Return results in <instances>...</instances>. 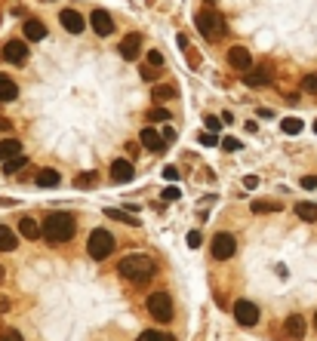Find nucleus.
Listing matches in <instances>:
<instances>
[{"mask_svg":"<svg viewBox=\"0 0 317 341\" xmlns=\"http://www.w3.org/2000/svg\"><path fill=\"white\" fill-rule=\"evenodd\" d=\"M3 311H9V301H6V298H0V314H3Z\"/></svg>","mask_w":317,"mask_h":341,"instance_id":"de8ad7c7","label":"nucleus"},{"mask_svg":"<svg viewBox=\"0 0 317 341\" xmlns=\"http://www.w3.org/2000/svg\"><path fill=\"white\" fill-rule=\"evenodd\" d=\"M305 317H299V314H293V317H287V323H284V332H287V338H293V341H299V338H305Z\"/></svg>","mask_w":317,"mask_h":341,"instance_id":"4468645a","label":"nucleus"},{"mask_svg":"<svg viewBox=\"0 0 317 341\" xmlns=\"http://www.w3.org/2000/svg\"><path fill=\"white\" fill-rule=\"evenodd\" d=\"M19 246V237H15V230L0 225V252H12V249Z\"/></svg>","mask_w":317,"mask_h":341,"instance_id":"412c9836","label":"nucleus"},{"mask_svg":"<svg viewBox=\"0 0 317 341\" xmlns=\"http://www.w3.org/2000/svg\"><path fill=\"white\" fill-rule=\"evenodd\" d=\"M19 99V86L15 80H9L6 74H0V102H15Z\"/></svg>","mask_w":317,"mask_h":341,"instance_id":"6ab92c4d","label":"nucleus"},{"mask_svg":"<svg viewBox=\"0 0 317 341\" xmlns=\"http://www.w3.org/2000/svg\"><path fill=\"white\" fill-rule=\"evenodd\" d=\"M203 123H206V129L213 132V135H219V129H222V123H219V117H213V114H209V117H206Z\"/></svg>","mask_w":317,"mask_h":341,"instance_id":"f704fd0d","label":"nucleus"},{"mask_svg":"<svg viewBox=\"0 0 317 341\" xmlns=\"http://www.w3.org/2000/svg\"><path fill=\"white\" fill-rule=\"evenodd\" d=\"M148 314L157 320V323H169L172 320V301L166 292H151L148 295Z\"/></svg>","mask_w":317,"mask_h":341,"instance_id":"39448f33","label":"nucleus"},{"mask_svg":"<svg viewBox=\"0 0 317 341\" xmlns=\"http://www.w3.org/2000/svg\"><path fill=\"white\" fill-rule=\"evenodd\" d=\"M200 145H219V135H213V132H200Z\"/></svg>","mask_w":317,"mask_h":341,"instance_id":"4c0bfd02","label":"nucleus"},{"mask_svg":"<svg viewBox=\"0 0 317 341\" xmlns=\"http://www.w3.org/2000/svg\"><path fill=\"white\" fill-rule=\"evenodd\" d=\"M243 83H246V86H253V89L268 86V83H271V74L265 71V65H262V68H250V71L243 74Z\"/></svg>","mask_w":317,"mask_h":341,"instance_id":"2eb2a0df","label":"nucleus"},{"mask_svg":"<svg viewBox=\"0 0 317 341\" xmlns=\"http://www.w3.org/2000/svg\"><path fill=\"white\" fill-rule=\"evenodd\" d=\"M243 185L250 188V191H253V188H259V175H246V178H243Z\"/></svg>","mask_w":317,"mask_h":341,"instance_id":"c03bdc74","label":"nucleus"},{"mask_svg":"<svg viewBox=\"0 0 317 341\" xmlns=\"http://www.w3.org/2000/svg\"><path fill=\"white\" fill-rule=\"evenodd\" d=\"M3 59L12 65H22L28 59V40H6L3 46Z\"/></svg>","mask_w":317,"mask_h":341,"instance_id":"9b49d317","label":"nucleus"},{"mask_svg":"<svg viewBox=\"0 0 317 341\" xmlns=\"http://www.w3.org/2000/svg\"><path fill=\"white\" fill-rule=\"evenodd\" d=\"M209 249H213V258H216V261H228V258L237 252V240H234L231 234H216Z\"/></svg>","mask_w":317,"mask_h":341,"instance_id":"423d86ee","label":"nucleus"},{"mask_svg":"<svg viewBox=\"0 0 317 341\" xmlns=\"http://www.w3.org/2000/svg\"><path fill=\"white\" fill-rule=\"evenodd\" d=\"M314 132H317V120H314Z\"/></svg>","mask_w":317,"mask_h":341,"instance_id":"603ef678","label":"nucleus"},{"mask_svg":"<svg viewBox=\"0 0 317 341\" xmlns=\"http://www.w3.org/2000/svg\"><path fill=\"white\" fill-rule=\"evenodd\" d=\"M163 178H166V182H179V169H175V166H163Z\"/></svg>","mask_w":317,"mask_h":341,"instance_id":"ea45409f","label":"nucleus"},{"mask_svg":"<svg viewBox=\"0 0 317 341\" xmlns=\"http://www.w3.org/2000/svg\"><path fill=\"white\" fill-rule=\"evenodd\" d=\"M154 99L157 102H169V99H175V86H154Z\"/></svg>","mask_w":317,"mask_h":341,"instance_id":"c85d7f7f","label":"nucleus"},{"mask_svg":"<svg viewBox=\"0 0 317 341\" xmlns=\"http://www.w3.org/2000/svg\"><path fill=\"white\" fill-rule=\"evenodd\" d=\"M259 117H265V120H268V117H274V111H271V108H259Z\"/></svg>","mask_w":317,"mask_h":341,"instance_id":"49530a36","label":"nucleus"},{"mask_svg":"<svg viewBox=\"0 0 317 341\" xmlns=\"http://www.w3.org/2000/svg\"><path fill=\"white\" fill-rule=\"evenodd\" d=\"M222 151H228V154H234V151H240V141H237L234 135H225V138H222Z\"/></svg>","mask_w":317,"mask_h":341,"instance_id":"2f4dec72","label":"nucleus"},{"mask_svg":"<svg viewBox=\"0 0 317 341\" xmlns=\"http://www.w3.org/2000/svg\"><path fill=\"white\" fill-rule=\"evenodd\" d=\"M277 209V203H265V200H253V212L256 215H262V212H274Z\"/></svg>","mask_w":317,"mask_h":341,"instance_id":"473e14b6","label":"nucleus"},{"mask_svg":"<svg viewBox=\"0 0 317 341\" xmlns=\"http://www.w3.org/2000/svg\"><path fill=\"white\" fill-rule=\"evenodd\" d=\"M3 277H6V271H3V267H0V283H3Z\"/></svg>","mask_w":317,"mask_h":341,"instance_id":"8fccbe9b","label":"nucleus"},{"mask_svg":"<svg viewBox=\"0 0 317 341\" xmlns=\"http://www.w3.org/2000/svg\"><path fill=\"white\" fill-rule=\"evenodd\" d=\"M28 166V157H9V160H3V172L6 175H15V172H19V169H25Z\"/></svg>","mask_w":317,"mask_h":341,"instance_id":"393cba45","label":"nucleus"},{"mask_svg":"<svg viewBox=\"0 0 317 341\" xmlns=\"http://www.w3.org/2000/svg\"><path fill=\"white\" fill-rule=\"evenodd\" d=\"M9 126H12V123H9L6 117H0V129H9Z\"/></svg>","mask_w":317,"mask_h":341,"instance_id":"09e8293b","label":"nucleus"},{"mask_svg":"<svg viewBox=\"0 0 317 341\" xmlns=\"http://www.w3.org/2000/svg\"><path fill=\"white\" fill-rule=\"evenodd\" d=\"M148 65L151 68H160L163 65V52L160 49H148Z\"/></svg>","mask_w":317,"mask_h":341,"instance_id":"72a5a7b5","label":"nucleus"},{"mask_svg":"<svg viewBox=\"0 0 317 341\" xmlns=\"http://www.w3.org/2000/svg\"><path fill=\"white\" fill-rule=\"evenodd\" d=\"M22 31H25V40H28V43L43 40V37H46V25H43L40 19H28V22L22 25Z\"/></svg>","mask_w":317,"mask_h":341,"instance_id":"dca6fc26","label":"nucleus"},{"mask_svg":"<svg viewBox=\"0 0 317 341\" xmlns=\"http://www.w3.org/2000/svg\"><path fill=\"white\" fill-rule=\"evenodd\" d=\"M160 138H163V145H166V141H175V129H172V126H166V129L160 132Z\"/></svg>","mask_w":317,"mask_h":341,"instance_id":"37998d69","label":"nucleus"},{"mask_svg":"<svg viewBox=\"0 0 317 341\" xmlns=\"http://www.w3.org/2000/svg\"><path fill=\"white\" fill-rule=\"evenodd\" d=\"M111 178H114L117 185H130L133 178H136L133 163H130V160H114V163H111Z\"/></svg>","mask_w":317,"mask_h":341,"instance_id":"f8f14e48","label":"nucleus"},{"mask_svg":"<svg viewBox=\"0 0 317 341\" xmlns=\"http://www.w3.org/2000/svg\"><path fill=\"white\" fill-rule=\"evenodd\" d=\"M136 341H175L172 335H166V332H157V329H148V332H142Z\"/></svg>","mask_w":317,"mask_h":341,"instance_id":"cd10ccee","label":"nucleus"},{"mask_svg":"<svg viewBox=\"0 0 317 341\" xmlns=\"http://www.w3.org/2000/svg\"><path fill=\"white\" fill-rule=\"evenodd\" d=\"M34 182H37L40 188H56V185L62 182V175H59L56 169H40V172H37V178H34Z\"/></svg>","mask_w":317,"mask_h":341,"instance_id":"4be33fe9","label":"nucleus"},{"mask_svg":"<svg viewBox=\"0 0 317 341\" xmlns=\"http://www.w3.org/2000/svg\"><path fill=\"white\" fill-rule=\"evenodd\" d=\"M194 25H197V31H200V37L206 40V43H216V40H222L225 34H228V25H225V19L213 9V6H203L197 15H194Z\"/></svg>","mask_w":317,"mask_h":341,"instance_id":"7ed1b4c3","label":"nucleus"},{"mask_svg":"<svg viewBox=\"0 0 317 341\" xmlns=\"http://www.w3.org/2000/svg\"><path fill=\"white\" fill-rule=\"evenodd\" d=\"M117 49H120V56L127 59V62H136V59H139V52H142V34H136V31L127 34V37L120 40Z\"/></svg>","mask_w":317,"mask_h":341,"instance_id":"9d476101","label":"nucleus"},{"mask_svg":"<svg viewBox=\"0 0 317 341\" xmlns=\"http://www.w3.org/2000/svg\"><path fill=\"white\" fill-rule=\"evenodd\" d=\"M148 120H154V123H169V111H166V108H151V111H148Z\"/></svg>","mask_w":317,"mask_h":341,"instance_id":"7c9ffc66","label":"nucleus"},{"mask_svg":"<svg viewBox=\"0 0 317 341\" xmlns=\"http://www.w3.org/2000/svg\"><path fill=\"white\" fill-rule=\"evenodd\" d=\"M127 154H130V157H136V154H139V145H136V141H130V145H127Z\"/></svg>","mask_w":317,"mask_h":341,"instance_id":"a18cd8bd","label":"nucleus"},{"mask_svg":"<svg viewBox=\"0 0 317 341\" xmlns=\"http://www.w3.org/2000/svg\"><path fill=\"white\" fill-rule=\"evenodd\" d=\"M139 141L151 151V154H157V151H163V138H160V132H154L151 126H145L142 129V135H139Z\"/></svg>","mask_w":317,"mask_h":341,"instance_id":"f3484780","label":"nucleus"},{"mask_svg":"<svg viewBox=\"0 0 317 341\" xmlns=\"http://www.w3.org/2000/svg\"><path fill=\"white\" fill-rule=\"evenodd\" d=\"M314 329H317V314H314Z\"/></svg>","mask_w":317,"mask_h":341,"instance_id":"3c124183","label":"nucleus"},{"mask_svg":"<svg viewBox=\"0 0 317 341\" xmlns=\"http://www.w3.org/2000/svg\"><path fill=\"white\" fill-rule=\"evenodd\" d=\"M296 215H299L302 222H317V203H308V200L296 203Z\"/></svg>","mask_w":317,"mask_h":341,"instance_id":"5701e85b","label":"nucleus"},{"mask_svg":"<svg viewBox=\"0 0 317 341\" xmlns=\"http://www.w3.org/2000/svg\"><path fill=\"white\" fill-rule=\"evenodd\" d=\"M179 197H182V194H179V188H166V191H163V200H166V203H175Z\"/></svg>","mask_w":317,"mask_h":341,"instance_id":"58836bf2","label":"nucleus"},{"mask_svg":"<svg viewBox=\"0 0 317 341\" xmlns=\"http://www.w3.org/2000/svg\"><path fill=\"white\" fill-rule=\"evenodd\" d=\"M228 65H231L234 71H240V74H246V71H250L253 68V56H250V49H246V46H231V49H228Z\"/></svg>","mask_w":317,"mask_h":341,"instance_id":"6e6552de","label":"nucleus"},{"mask_svg":"<svg viewBox=\"0 0 317 341\" xmlns=\"http://www.w3.org/2000/svg\"><path fill=\"white\" fill-rule=\"evenodd\" d=\"M302 93L317 96V74H305V77H302Z\"/></svg>","mask_w":317,"mask_h":341,"instance_id":"c756f323","label":"nucleus"},{"mask_svg":"<svg viewBox=\"0 0 317 341\" xmlns=\"http://www.w3.org/2000/svg\"><path fill=\"white\" fill-rule=\"evenodd\" d=\"M96 172H80L77 178H74V188H80V191H86V188H96Z\"/></svg>","mask_w":317,"mask_h":341,"instance_id":"bb28decb","label":"nucleus"},{"mask_svg":"<svg viewBox=\"0 0 317 341\" xmlns=\"http://www.w3.org/2000/svg\"><path fill=\"white\" fill-rule=\"evenodd\" d=\"M74 219L68 212H52V215H46L43 219V225H40V237L46 240V243H52V246H59V243H68L74 237Z\"/></svg>","mask_w":317,"mask_h":341,"instance_id":"f03ea898","label":"nucleus"},{"mask_svg":"<svg viewBox=\"0 0 317 341\" xmlns=\"http://www.w3.org/2000/svg\"><path fill=\"white\" fill-rule=\"evenodd\" d=\"M0 341H25V338L15 332V329H3V332H0Z\"/></svg>","mask_w":317,"mask_h":341,"instance_id":"e433bc0d","label":"nucleus"},{"mask_svg":"<svg viewBox=\"0 0 317 341\" xmlns=\"http://www.w3.org/2000/svg\"><path fill=\"white\" fill-rule=\"evenodd\" d=\"M157 74H160V71L151 68V65H145V68H142V80H148V83H154V80H157Z\"/></svg>","mask_w":317,"mask_h":341,"instance_id":"c9c22d12","label":"nucleus"},{"mask_svg":"<svg viewBox=\"0 0 317 341\" xmlns=\"http://www.w3.org/2000/svg\"><path fill=\"white\" fill-rule=\"evenodd\" d=\"M302 188H305V191H314V188H317V175H305V178H302Z\"/></svg>","mask_w":317,"mask_h":341,"instance_id":"a19ab883","label":"nucleus"},{"mask_svg":"<svg viewBox=\"0 0 317 341\" xmlns=\"http://www.w3.org/2000/svg\"><path fill=\"white\" fill-rule=\"evenodd\" d=\"M90 25H93V31L99 37H111L114 34V19H111V12H105V9H93Z\"/></svg>","mask_w":317,"mask_h":341,"instance_id":"1a4fd4ad","label":"nucleus"},{"mask_svg":"<svg viewBox=\"0 0 317 341\" xmlns=\"http://www.w3.org/2000/svg\"><path fill=\"white\" fill-rule=\"evenodd\" d=\"M200 240H203V237H200V230H191V234H188V246H191V249L200 246Z\"/></svg>","mask_w":317,"mask_h":341,"instance_id":"79ce46f5","label":"nucleus"},{"mask_svg":"<svg viewBox=\"0 0 317 341\" xmlns=\"http://www.w3.org/2000/svg\"><path fill=\"white\" fill-rule=\"evenodd\" d=\"M105 215H108V219H114V222H123V225H130V227H139L142 222L136 219V215H130V212H120V209H105Z\"/></svg>","mask_w":317,"mask_h":341,"instance_id":"b1692460","label":"nucleus"},{"mask_svg":"<svg viewBox=\"0 0 317 341\" xmlns=\"http://www.w3.org/2000/svg\"><path fill=\"white\" fill-rule=\"evenodd\" d=\"M234 320L240 323V326H246V329H250V326H256V323H259V308H256L253 301L240 298V301L234 304Z\"/></svg>","mask_w":317,"mask_h":341,"instance_id":"0eeeda50","label":"nucleus"},{"mask_svg":"<svg viewBox=\"0 0 317 341\" xmlns=\"http://www.w3.org/2000/svg\"><path fill=\"white\" fill-rule=\"evenodd\" d=\"M19 154H22V141L19 138H3L0 141V163L9 160V157H19Z\"/></svg>","mask_w":317,"mask_h":341,"instance_id":"aec40b11","label":"nucleus"},{"mask_svg":"<svg viewBox=\"0 0 317 341\" xmlns=\"http://www.w3.org/2000/svg\"><path fill=\"white\" fill-rule=\"evenodd\" d=\"M59 22H62V28H65V31H71V34H80V31L86 28L83 15H80L77 9H62V12H59Z\"/></svg>","mask_w":317,"mask_h":341,"instance_id":"ddd939ff","label":"nucleus"},{"mask_svg":"<svg viewBox=\"0 0 317 341\" xmlns=\"http://www.w3.org/2000/svg\"><path fill=\"white\" fill-rule=\"evenodd\" d=\"M117 274L127 280V283H133V286H142V283H148L157 274V267H154V261L148 255L133 252V255H123L117 261Z\"/></svg>","mask_w":317,"mask_h":341,"instance_id":"f257e3e1","label":"nucleus"},{"mask_svg":"<svg viewBox=\"0 0 317 341\" xmlns=\"http://www.w3.org/2000/svg\"><path fill=\"white\" fill-rule=\"evenodd\" d=\"M86 252H90V258H96V261H105L114 252V237L105 227H96L90 234V240H86Z\"/></svg>","mask_w":317,"mask_h":341,"instance_id":"20e7f679","label":"nucleus"},{"mask_svg":"<svg viewBox=\"0 0 317 341\" xmlns=\"http://www.w3.org/2000/svg\"><path fill=\"white\" fill-rule=\"evenodd\" d=\"M19 234L25 240H37L40 237V222L31 219V215H25V219H19Z\"/></svg>","mask_w":317,"mask_h":341,"instance_id":"a211bd4d","label":"nucleus"},{"mask_svg":"<svg viewBox=\"0 0 317 341\" xmlns=\"http://www.w3.org/2000/svg\"><path fill=\"white\" fill-rule=\"evenodd\" d=\"M302 126H305V123L299 120V117H287L284 123H280V129H284L287 135H299V132H302Z\"/></svg>","mask_w":317,"mask_h":341,"instance_id":"a878e982","label":"nucleus"},{"mask_svg":"<svg viewBox=\"0 0 317 341\" xmlns=\"http://www.w3.org/2000/svg\"><path fill=\"white\" fill-rule=\"evenodd\" d=\"M206 3H213V0H206Z\"/></svg>","mask_w":317,"mask_h":341,"instance_id":"864d4df0","label":"nucleus"}]
</instances>
